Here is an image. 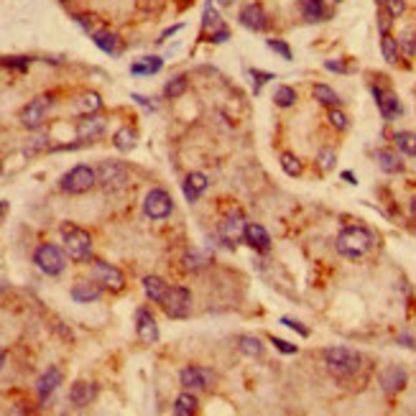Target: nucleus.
Wrapping results in <instances>:
<instances>
[{
    "label": "nucleus",
    "instance_id": "obj_1",
    "mask_svg": "<svg viewBox=\"0 0 416 416\" xmlns=\"http://www.w3.org/2000/svg\"><path fill=\"white\" fill-rule=\"evenodd\" d=\"M335 248L345 258H363L373 248V233L363 225H348L335 238Z\"/></svg>",
    "mask_w": 416,
    "mask_h": 416
},
{
    "label": "nucleus",
    "instance_id": "obj_2",
    "mask_svg": "<svg viewBox=\"0 0 416 416\" xmlns=\"http://www.w3.org/2000/svg\"><path fill=\"white\" fill-rule=\"evenodd\" d=\"M325 365L335 378H353L360 370L363 358L350 348H330L325 353Z\"/></svg>",
    "mask_w": 416,
    "mask_h": 416
},
{
    "label": "nucleus",
    "instance_id": "obj_3",
    "mask_svg": "<svg viewBox=\"0 0 416 416\" xmlns=\"http://www.w3.org/2000/svg\"><path fill=\"white\" fill-rule=\"evenodd\" d=\"M61 240H64V251L72 261L82 264V261H90L92 253V235L87 230L77 225H64L61 227Z\"/></svg>",
    "mask_w": 416,
    "mask_h": 416
},
{
    "label": "nucleus",
    "instance_id": "obj_4",
    "mask_svg": "<svg viewBox=\"0 0 416 416\" xmlns=\"http://www.w3.org/2000/svg\"><path fill=\"white\" fill-rule=\"evenodd\" d=\"M98 184V172L92 169V166H74V169H69L64 177H61L59 187L61 192H67V194H85V192H90L92 187Z\"/></svg>",
    "mask_w": 416,
    "mask_h": 416
},
{
    "label": "nucleus",
    "instance_id": "obj_5",
    "mask_svg": "<svg viewBox=\"0 0 416 416\" xmlns=\"http://www.w3.org/2000/svg\"><path fill=\"white\" fill-rule=\"evenodd\" d=\"M33 264L43 271L46 276H59L67 269V251H61L59 245L54 243H43L33 253Z\"/></svg>",
    "mask_w": 416,
    "mask_h": 416
},
{
    "label": "nucleus",
    "instance_id": "obj_6",
    "mask_svg": "<svg viewBox=\"0 0 416 416\" xmlns=\"http://www.w3.org/2000/svg\"><path fill=\"white\" fill-rule=\"evenodd\" d=\"M51 105H54V98H51V95H38V98H33L24 110H21V115H19L21 125L28 130L41 128L43 120H46V115H49V110H51Z\"/></svg>",
    "mask_w": 416,
    "mask_h": 416
},
{
    "label": "nucleus",
    "instance_id": "obj_7",
    "mask_svg": "<svg viewBox=\"0 0 416 416\" xmlns=\"http://www.w3.org/2000/svg\"><path fill=\"white\" fill-rule=\"evenodd\" d=\"M98 184L105 192L123 189L128 184V166L120 161H103L98 166Z\"/></svg>",
    "mask_w": 416,
    "mask_h": 416
},
{
    "label": "nucleus",
    "instance_id": "obj_8",
    "mask_svg": "<svg viewBox=\"0 0 416 416\" xmlns=\"http://www.w3.org/2000/svg\"><path fill=\"white\" fill-rule=\"evenodd\" d=\"M245 227H248L245 214L240 209H230L217 225V235H220L225 245H238L240 240H245Z\"/></svg>",
    "mask_w": 416,
    "mask_h": 416
},
{
    "label": "nucleus",
    "instance_id": "obj_9",
    "mask_svg": "<svg viewBox=\"0 0 416 416\" xmlns=\"http://www.w3.org/2000/svg\"><path fill=\"white\" fill-rule=\"evenodd\" d=\"M161 306H164V312L169 314L172 319L189 317V312H192V294L184 286H169V291H166Z\"/></svg>",
    "mask_w": 416,
    "mask_h": 416
},
{
    "label": "nucleus",
    "instance_id": "obj_10",
    "mask_svg": "<svg viewBox=\"0 0 416 416\" xmlns=\"http://www.w3.org/2000/svg\"><path fill=\"white\" fill-rule=\"evenodd\" d=\"M90 271H92V276H95V281L103 288H113V291H123V288H125V276H123V271L115 269L113 264H108V261L95 258L90 264Z\"/></svg>",
    "mask_w": 416,
    "mask_h": 416
},
{
    "label": "nucleus",
    "instance_id": "obj_11",
    "mask_svg": "<svg viewBox=\"0 0 416 416\" xmlns=\"http://www.w3.org/2000/svg\"><path fill=\"white\" fill-rule=\"evenodd\" d=\"M174 209V199L166 189H151L143 199V212L151 217V220H164L169 217Z\"/></svg>",
    "mask_w": 416,
    "mask_h": 416
},
{
    "label": "nucleus",
    "instance_id": "obj_12",
    "mask_svg": "<svg viewBox=\"0 0 416 416\" xmlns=\"http://www.w3.org/2000/svg\"><path fill=\"white\" fill-rule=\"evenodd\" d=\"M214 378H217L214 370H209V368H199V365L182 368V373H179V380H182L184 388H202V391L212 388Z\"/></svg>",
    "mask_w": 416,
    "mask_h": 416
},
{
    "label": "nucleus",
    "instance_id": "obj_13",
    "mask_svg": "<svg viewBox=\"0 0 416 416\" xmlns=\"http://www.w3.org/2000/svg\"><path fill=\"white\" fill-rule=\"evenodd\" d=\"M370 92H373L380 115L386 118V120H393V118H398L401 113H404V108H401V103H398V98L391 90H380L378 85H373L370 87Z\"/></svg>",
    "mask_w": 416,
    "mask_h": 416
},
{
    "label": "nucleus",
    "instance_id": "obj_14",
    "mask_svg": "<svg viewBox=\"0 0 416 416\" xmlns=\"http://www.w3.org/2000/svg\"><path fill=\"white\" fill-rule=\"evenodd\" d=\"M135 335L143 345H153L159 340V325L148 309H138L135 312Z\"/></svg>",
    "mask_w": 416,
    "mask_h": 416
},
{
    "label": "nucleus",
    "instance_id": "obj_15",
    "mask_svg": "<svg viewBox=\"0 0 416 416\" xmlns=\"http://www.w3.org/2000/svg\"><path fill=\"white\" fill-rule=\"evenodd\" d=\"M240 24L248 31H266L269 28V16H266V8L261 3H251L240 11Z\"/></svg>",
    "mask_w": 416,
    "mask_h": 416
},
{
    "label": "nucleus",
    "instance_id": "obj_16",
    "mask_svg": "<svg viewBox=\"0 0 416 416\" xmlns=\"http://www.w3.org/2000/svg\"><path fill=\"white\" fill-rule=\"evenodd\" d=\"M378 386H380V391H386V393H398L406 386V370L401 365L383 368L378 375Z\"/></svg>",
    "mask_w": 416,
    "mask_h": 416
},
{
    "label": "nucleus",
    "instance_id": "obj_17",
    "mask_svg": "<svg viewBox=\"0 0 416 416\" xmlns=\"http://www.w3.org/2000/svg\"><path fill=\"white\" fill-rule=\"evenodd\" d=\"M61 378H64V375H61V370L56 365H51L49 370H43V375L41 378L36 380V396H38V401H49V396L51 393L56 391V388L61 386Z\"/></svg>",
    "mask_w": 416,
    "mask_h": 416
},
{
    "label": "nucleus",
    "instance_id": "obj_18",
    "mask_svg": "<svg viewBox=\"0 0 416 416\" xmlns=\"http://www.w3.org/2000/svg\"><path fill=\"white\" fill-rule=\"evenodd\" d=\"M98 396V386L95 383H87V380H77L72 388H69V401L77 409H85L92 404V398Z\"/></svg>",
    "mask_w": 416,
    "mask_h": 416
},
{
    "label": "nucleus",
    "instance_id": "obj_19",
    "mask_svg": "<svg viewBox=\"0 0 416 416\" xmlns=\"http://www.w3.org/2000/svg\"><path fill=\"white\" fill-rule=\"evenodd\" d=\"M245 243L256 248V251H269L271 248V235L264 225H258V222H248L245 227Z\"/></svg>",
    "mask_w": 416,
    "mask_h": 416
},
{
    "label": "nucleus",
    "instance_id": "obj_20",
    "mask_svg": "<svg viewBox=\"0 0 416 416\" xmlns=\"http://www.w3.org/2000/svg\"><path fill=\"white\" fill-rule=\"evenodd\" d=\"M207 187H209L207 177H204V174H199V172H192L189 177L184 179V184H182L184 197H187L189 202H197V199L204 194V189H207Z\"/></svg>",
    "mask_w": 416,
    "mask_h": 416
},
{
    "label": "nucleus",
    "instance_id": "obj_21",
    "mask_svg": "<svg viewBox=\"0 0 416 416\" xmlns=\"http://www.w3.org/2000/svg\"><path fill=\"white\" fill-rule=\"evenodd\" d=\"M103 296V286L98 281H77L72 286V299L80 304H90V301Z\"/></svg>",
    "mask_w": 416,
    "mask_h": 416
},
{
    "label": "nucleus",
    "instance_id": "obj_22",
    "mask_svg": "<svg viewBox=\"0 0 416 416\" xmlns=\"http://www.w3.org/2000/svg\"><path fill=\"white\" fill-rule=\"evenodd\" d=\"M103 130H105V118L95 115V113H90V115H85L80 123H77V135H80L82 141L95 138V135H100Z\"/></svg>",
    "mask_w": 416,
    "mask_h": 416
},
{
    "label": "nucleus",
    "instance_id": "obj_23",
    "mask_svg": "<svg viewBox=\"0 0 416 416\" xmlns=\"http://www.w3.org/2000/svg\"><path fill=\"white\" fill-rule=\"evenodd\" d=\"M92 43H95L100 51H105V54H115L118 46H120V38H118L115 31L98 28V31H92Z\"/></svg>",
    "mask_w": 416,
    "mask_h": 416
},
{
    "label": "nucleus",
    "instance_id": "obj_24",
    "mask_svg": "<svg viewBox=\"0 0 416 416\" xmlns=\"http://www.w3.org/2000/svg\"><path fill=\"white\" fill-rule=\"evenodd\" d=\"M143 291H146V296L151 301L161 304L164 296H166V291H169V284H166L161 276H146V279H143Z\"/></svg>",
    "mask_w": 416,
    "mask_h": 416
},
{
    "label": "nucleus",
    "instance_id": "obj_25",
    "mask_svg": "<svg viewBox=\"0 0 416 416\" xmlns=\"http://www.w3.org/2000/svg\"><path fill=\"white\" fill-rule=\"evenodd\" d=\"M375 159H378V166L386 174H401V172H404V161H401V156H398L396 151L380 148V151L375 153Z\"/></svg>",
    "mask_w": 416,
    "mask_h": 416
},
{
    "label": "nucleus",
    "instance_id": "obj_26",
    "mask_svg": "<svg viewBox=\"0 0 416 416\" xmlns=\"http://www.w3.org/2000/svg\"><path fill=\"white\" fill-rule=\"evenodd\" d=\"M164 69V61L159 59V56H143V59H135L133 64H130V74H135V77H146V74H156Z\"/></svg>",
    "mask_w": 416,
    "mask_h": 416
},
{
    "label": "nucleus",
    "instance_id": "obj_27",
    "mask_svg": "<svg viewBox=\"0 0 416 416\" xmlns=\"http://www.w3.org/2000/svg\"><path fill=\"white\" fill-rule=\"evenodd\" d=\"M103 108V100H100L98 92H82L77 103H74V110L82 113V115H90V113H98Z\"/></svg>",
    "mask_w": 416,
    "mask_h": 416
},
{
    "label": "nucleus",
    "instance_id": "obj_28",
    "mask_svg": "<svg viewBox=\"0 0 416 416\" xmlns=\"http://www.w3.org/2000/svg\"><path fill=\"white\" fill-rule=\"evenodd\" d=\"M220 28H225V24H222L220 13L214 11L212 0H207V6H204V19H202V31L209 33V38H212Z\"/></svg>",
    "mask_w": 416,
    "mask_h": 416
},
{
    "label": "nucleus",
    "instance_id": "obj_29",
    "mask_svg": "<svg viewBox=\"0 0 416 416\" xmlns=\"http://www.w3.org/2000/svg\"><path fill=\"white\" fill-rule=\"evenodd\" d=\"M113 143H115L118 151L128 153V151H133L135 143H138V133H135L130 125H125V128H120L115 135H113Z\"/></svg>",
    "mask_w": 416,
    "mask_h": 416
},
{
    "label": "nucleus",
    "instance_id": "obj_30",
    "mask_svg": "<svg viewBox=\"0 0 416 416\" xmlns=\"http://www.w3.org/2000/svg\"><path fill=\"white\" fill-rule=\"evenodd\" d=\"M299 8L301 16L306 21H312V24L325 19V0H299Z\"/></svg>",
    "mask_w": 416,
    "mask_h": 416
},
{
    "label": "nucleus",
    "instance_id": "obj_31",
    "mask_svg": "<svg viewBox=\"0 0 416 416\" xmlns=\"http://www.w3.org/2000/svg\"><path fill=\"white\" fill-rule=\"evenodd\" d=\"M393 143H396V148L401 153L416 159V133H411V130H398V133H393Z\"/></svg>",
    "mask_w": 416,
    "mask_h": 416
},
{
    "label": "nucleus",
    "instance_id": "obj_32",
    "mask_svg": "<svg viewBox=\"0 0 416 416\" xmlns=\"http://www.w3.org/2000/svg\"><path fill=\"white\" fill-rule=\"evenodd\" d=\"M380 54H383V59L388 61V64H396L398 61V41L391 36V33H380Z\"/></svg>",
    "mask_w": 416,
    "mask_h": 416
},
{
    "label": "nucleus",
    "instance_id": "obj_33",
    "mask_svg": "<svg viewBox=\"0 0 416 416\" xmlns=\"http://www.w3.org/2000/svg\"><path fill=\"white\" fill-rule=\"evenodd\" d=\"M238 350H240V353H245V355L258 358L261 353H264V343H261L258 337H253V335H240L238 337Z\"/></svg>",
    "mask_w": 416,
    "mask_h": 416
},
{
    "label": "nucleus",
    "instance_id": "obj_34",
    "mask_svg": "<svg viewBox=\"0 0 416 416\" xmlns=\"http://www.w3.org/2000/svg\"><path fill=\"white\" fill-rule=\"evenodd\" d=\"M314 100H317L319 105H327V108H335V105L343 103L340 95L327 85H314Z\"/></svg>",
    "mask_w": 416,
    "mask_h": 416
},
{
    "label": "nucleus",
    "instance_id": "obj_35",
    "mask_svg": "<svg viewBox=\"0 0 416 416\" xmlns=\"http://www.w3.org/2000/svg\"><path fill=\"white\" fill-rule=\"evenodd\" d=\"M197 398L192 396V393H182V396H177V401H174V414L177 416H192L197 414Z\"/></svg>",
    "mask_w": 416,
    "mask_h": 416
},
{
    "label": "nucleus",
    "instance_id": "obj_36",
    "mask_svg": "<svg viewBox=\"0 0 416 416\" xmlns=\"http://www.w3.org/2000/svg\"><path fill=\"white\" fill-rule=\"evenodd\" d=\"M396 41H398V51H401V54L414 56L416 54V26L401 31V36H398Z\"/></svg>",
    "mask_w": 416,
    "mask_h": 416
},
{
    "label": "nucleus",
    "instance_id": "obj_37",
    "mask_svg": "<svg viewBox=\"0 0 416 416\" xmlns=\"http://www.w3.org/2000/svg\"><path fill=\"white\" fill-rule=\"evenodd\" d=\"M166 0H135V8L141 13L143 19H156L161 11H164Z\"/></svg>",
    "mask_w": 416,
    "mask_h": 416
},
{
    "label": "nucleus",
    "instance_id": "obj_38",
    "mask_svg": "<svg viewBox=\"0 0 416 416\" xmlns=\"http://www.w3.org/2000/svg\"><path fill=\"white\" fill-rule=\"evenodd\" d=\"M207 264H209L207 256H202L199 251H187L184 253V269L192 271V274H194V271H202Z\"/></svg>",
    "mask_w": 416,
    "mask_h": 416
},
{
    "label": "nucleus",
    "instance_id": "obj_39",
    "mask_svg": "<svg viewBox=\"0 0 416 416\" xmlns=\"http://www.w3.org/2000/svg\"><path fill=\"white\" fill-rule=\"evenodd\" d=\"M187 87H189V82H187V77L182 74V77H174V80L164 87V95L169 100H177V98H182L184 92H187Z\"/></svg>",
    "mask_w": 416,
    "mask_h": 416
},
{
    "label": "nucleus",
    "instance_id": "obj_40",
    "mask_svg": "<svg viewBox=\"0 0 416 416\" xmlns=\"http://www.w3.org/2000/svg\"><path fill=\"white\" fill-rule=\"evenodd\" d=\"M274 100H276V105H279V108H291V105L296 103V92H294V87L281 85L279 90H276Z\"/></svg>",
    "mask_w": 416,
    "mask_h": 416
},
{
    "label": "nucleus",
    "instance_id": "obj_41",
    "mask_svg": "<svg viewBox=\"0 0 416 416\" xmlns=\"http://www.w3.org/2000/svg\"><path fill=\"white\" fill-rule=\"evenodd\" d=\"M281 169L288 177H299L301 174V161L296 159L294 153H281Z\"/></svg>",
    "mask_w": 416,
    "mask_h": 416
},
{
    "label": "nucleus",
    "instance_id": "obj_42",
    "mask_svg": "<svg viewBox=\"0 0 416 416\" xmlns=\"http://www.w3.org/2000/svg\"><path fill=\"white\" fill-rule=\"evenodd\" d=\"M335 161H337V153L332 151V148H322V151L317 153V166L322 172H332V169H335Z\"/></svg>",
    "mask_w": 416,
    "mask_h": 416
},
{
    "label": "nucleus",
    "instance_id": "obj_43",
    "mask_svg": "<svg viewBox=\"0 0 416 416\" xmlns=\"http://www.w3.org/2000/svg\"><path fill=\"white\" fill-rule=\"evenodd\" d=\"M269 49H271V51H276V54H281L286 61L294 59V54H291V49H288V43H286V41H281V38H279V41H276V38H271V41H269Z\"/></svg>",
    "mask_w": 416,
    "mask_h": 416
},
{
    "label": "nucleus",
    "instance_id": "obj_44",
    "mask_svg": "<svg viewBox=\"0 0 416 416\" xmlns=\"http://www.w3.org/2000/svg\"><path fill=\"white\" fill-rule=\"evenodd\" d=\"M383 8L391 13L393 19H401L406 11V0H383Z\"/></svg>",
    "mask_w": 416,
    "mask_h": 416
},
{
    "label": "nucleus",
    "instance_id": "obj_45",
    "mask_svg": "<svg viewBox=\"0 0 416 416\" xmlns=\"http://www.w3.org/2000/svg\"><path fill=\"white\" fill-rule=\"evenodd\" d=\"M330 123H332V128L345 130V128H348V115H345L343 110H337V108H332V110H330Z\"/></svg>",
    "mask_w": 416,
    "mask_h": 416
},
{
    "label": "nucleus",
    "instance_id": "obj_46",
    "mask_svg": "<svg viewBox=\"0 0 416 416\" xmlns=\"http://www.w3.org/2000/svg\"><path fill=\"white\" fill-rule=\"evenodd\" d=\"M391 24H393V16L386 11V8H380V13H378V28H380V33H388V31H391Z\"/></svg>",
    "mask_w": 416,
    "mask_h": 416
},
{
    "label": "nucleus",
    "instance_id": "obj_47",
    "mask_svg": "<svg viewBox=\"0 0 416 416\" xmlns=\"http://www.w3.org/2000/svg\"><path fill=\"white\" fill-rule=\"evenodd\" d=\"M281 325H286V327H291L294 332H299L301 337H309V330H306L301 322H296V319H291V317H281Z\"/></svg>",
    "mask_w": 416,
    "mask_h": 416
},
{
    "label": "nucleus",
    "instance_id": "obj_48",
    "mask_svg": "<svg viewBox=\"0 0 416 416\" xmlns=\"http://www.w3.org/2000/svg\"><path fill=\"white\" fill-rule=\"evenodd\" d=\"M271 343L276 345V350H281V353H286V355H294V353H296V345L286 343V340H279V337H271Z\"/></svg>",
    "mask_w": 416,
    "mask_h": 416
},
{
    "label": "nucleus",
    "instance_id": "obj_49",
    "mask_svg": "<svg viewBox=\"0 0 416 416\" xmlns=\"http://www.w3.org/2000/svg\"><path fill=\"white\" fill-rule=\"evenodd\" d=\"M251 74H253V80H256L253 82V85H256V92H261V87H264L266 82L274 80V74H269V72H251Z\"/></svg>",
    "mask_w": 416,
    "mask_h": 416
},
{
    "label": "nucleus",
    "instance_id": "obj_50",
    "mask_svg": "<svg viewBox=\"0 0 416 416\" xmlns=\"http://www.w3.org/2000/svg\"><path fill=\"white\" fill-rule=\"evenodd\" d=\"M325 67L330 69V72H348V67H345L343 61H325Z\"/></svg>",
    "mask_w": 416,
    "mask_h": 416
},
{
    "label": "nucleus",
    "instance_id": "obj_51",
    "mask_svg": "<svg viewBox=\"0 0 416 416\" xmlns=\"http://www.w3.org/2000/svg\"><path fill=\"white\" fill-rule=\"evenodd\" d=\"M74 21H77V24H80V26H82V28H85V31H90V26H92L90 16H82V13H77V16H74Z\"/></svg>",
    "mask_w": 416,
    "mask_h": 416
},
{
    "label": "nucleus",
    "instance_id": "obj_52",
    "mask_svg": "<svg viewBox=\"0 0 416 416\" xmlns=\"http://www.w3.org/2000/svg\"><path fill=\"white\" fill-rule=\"evenodd\" d=\"M398 343L404 345V348H416L414 337H411V335H406V332H404V335H398Z\"/></svg>",
    "mask_w": 416,
    "mask_h": 416
},
{
    "label": "nucleus",
    "instance_id": "obj_53",
    "mask_svg": "<svg viewBox=\"0 0 416 416\" xmlns=\"http://www.w3.org/2000/svg\"><path fill=\"white\" fill-rule=\"evenodd\" d=\"M177 31H182V24L172 26V28H166L164 33H161V38H159V41H166V38H169V36H174V33H177Z\"/></svg>",
    "mask_w": 416,
    "mask_h": 416
},
{
    "label": "nucleus",
    "instance_id": "obj_54",
    "mask_svg": "<svg viewBox=\"0 0 416 416\" xmlns=\"http://www.w3.org/2000/svg\"><path fill=\"white\" fill-rule=\"evenodd\" d=\"M133 100H135L138 105H143V108H148V110H153V108H156V105L148 103V98H143V95H133Z\"/></svg>",
    "mask_w": 416,
    "mask_h": 416
},
{
    "label": "nucleus",
    "instance_id": "obj_55",
    "mask_svg": "<svg viewBox=\"0 0 416 416\" xmlns=\"http://www.w3.org/2000/svg\"><path fill=\"white\" fill-rule=\"evenodd\" d=\"M6 212H8V202H6V199H3V202H0V222H3V217H6Z\"/></svg>",
    "mask_w": 416,
    "mask_h": 416
},
{
    "label": "nucleus",
    "instance_id": "obj_56",
    "mask_svg": "<svg viewBox=\"0 0 416 416\" xmlns=\"http://www.w3.org/2000/svg\"><path fill=\"white\" fill-rule=\"evenodd\" d=\"M343 179H345V182H350V184H358V182H355V174H353V172H345V174H343Z\"/></svg>",
    "mask_w": 416,
    "mask_h": 416
},
{
    "label": "nucleus",
    "instance_id": "obj_57",
    "mask_svg": "<svg viewBox=\"0 0 416 416\" xmlns=\"http://www.w3.org/2000/svg\"><path fill=\"white\" fill-rule=\"evenodd\" d=\"M233 3H235V0H217V6H233Z\"/></svg>",
    "mask_w": 416,
    "mask_h": 416
},
{
    "label": "nucleus",
    "instance_id": "obj_58",
    "mask_svg": "<svg viewBox=\"0 0 416 416\" xmlns=\"http://www.w3.org/2000/svg\"><path fill=\"white\" fill-rule=\"evenodd\" d=\"M3 363H6V350L0 348V368H3Z\"/></svg>",
    "mask_w": 416,
    "mask_h": 416
},
{
    "label": "nucleus",
    "instance_id": "obj_59",
    "mask_svg": "<svg viewBox=\"0 0 416 416\" xmlns=\"http://www.w3.org/2000/svg\"><path fill=\"white\" fill-rule=\"evenodd\" d=\"M411 212L416 214V194H414V199H411Z\"/></svg>",
    "mask_w": 416,
    "mask_h": 416
},
{
    "label": "nucleus",
    "instance_id": "obj_60",
    "mask_svg": "<svg viewBox=\"0 0 416 416\" xmlns=\"http://www.w3.org/2000/svg\"><path fill=\"white\" fill-rule=\"evenodd\" d=\"M375 3H380V6H383V0H375Z\"/></svg>",
    "mask_w": 416,
    "mask_h": 416
},
{
    "label": "nucleus",
    "instance_id": "obj_61",
    "mask_svg": "<svg viewBox=\"0 0 416 416\" xmlns=\"http://www.w3.org/2000/svg\"><path fill=\"white\" fill-rule=\"evenodd\" d=\"M335 3H340V0H335Z\"/></svg>",
    "mask_w": 416,
    "mask_h": 416
}]
</instances>
